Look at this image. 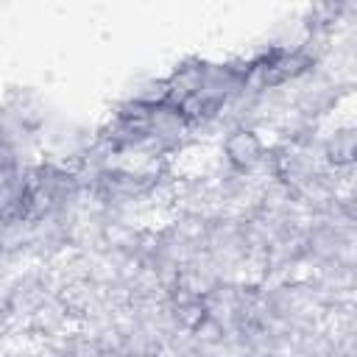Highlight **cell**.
I'll return each mask as SVG.
<instances>
[{
    "instance_id": "1",
    "label": "cell",
    "mask_w": 357,
    "mask_h": 357,
    "mask_svg": "<svg viewBox=\"0 0 357 357\" xmlns=\"http://www.w3.org/2000/svg\"><path fill=\"white\" fill-rule=\"evenodd\" d=\"M226 151H229L231 162H237V165H251V162L259 156V139H257L254 134L240 131V134H234V137L226 142Z\"/></svg>"
}]
</instances>
